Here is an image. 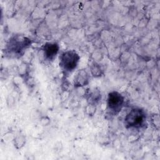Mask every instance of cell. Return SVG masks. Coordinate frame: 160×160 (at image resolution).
I'll return each mask as SVG.
<instances>
[{
  "label": "cell",
  "instance_id": "cell-4",
  "mask_svg": "<svg viewBox=\"0 0 160 160\" xmlns=\"http://www.w3.org/2000/svg\"><path fill=\"white\" fill-rule=\"evenodd\" d=\"M124 104V98L119 92L112 91L108 93L107 97L108 109L113 114H118L122 109Z\"/></svg>",
  "mask_w": 160,
  "mask_h": 160
},
{
  "label": "cell",
  "instance_id": "cell-1",
  "mask_svg": "<svg viewBox=\"0 0 160 160\" xmlns=\"http://www.w3.org/2000/svg\"><path fill=\"white\" fill-rule=\"evenodd\" d=\"M31 44V40L26 36L20 34L12 36L6 44V50L15 56L22 54Z\"/></svg>",
  "mask_w": 160,
  "mask_h": 160
},
{
  "label": "cell",
  "instance_id": "cell-8",
  "mask_svg": "<svg viewBox=\"0 0 160 160\" xmlns=\"http://www.w3.org/2000/svg\"><path fill=\"white\" fill-rule=\"evenodd\" d=\"M90 71L91 75L96 78H100L103 75V70L99 63L92 61L90 65Z\"/></svg>",
  "mask_w": 160,
  "mask_h": 160
},
{
  "label": "cell",
  "instance_id": "cell-9",
  "mask_svg": "<svg viewBox=\"0 0 160 160\" xmlns=\"http://www.w3.org/2000/svg\"><path fill=\"white\" fill-rule=\"evenodd\" d=\"M26 144V137L21 132L18 134L14 139V145L16 149L22 148Z\"/></svg>",
  "mask_w": 160,
  "mask_h": 160
},
{
  "label": "cell",
  "instance_id": "cell-5",
  "mask_svg": "<svg viewBox=\"0 0 160 160\" xmlns=\"http://www.w3.org/2000/svg\"><path fill=\"white\" fill-rule=\"evenodd\" d=\"M41 50L44 60L52 61L59 52V46L56 42H48L42 46Z\"/></svg>",
  "mask_w": 160,
  "mask_h": 160
},
{
  "label": "cell",
  "instance_id": "cell-2",
  "mask_svg": "<svg viewBox=\"0 0 160 160\" xmlns=\"http://www.w3.org/2000/svg\"><path fill=\"white\" fill-rule=\"evenodd\" d=\"M79 61L80 56L75 50H67L60 54L59 65L65 73H69L77 68Z\"/></svg>",
  "mask_w": 160,
  "mask_h": 160
},
{
  "label": "cell",
  "instance_id": "cell-10",
  "mask_svg": "<svg viewBox=\"0 0 160 160\" xmlns=\"http://www.w3.org/2000/svg\"><path fill=\"white\" fill-rule=\"evenodd\" d=\"M96 107L95 105L88 104L86 107V112L88 116H93L96 112Z\"/></svg>",
  "mask_w": 160,
  "mask_h": 160
},
{
  "label": "cell",
  "instance_id": "cell-3",
  "mask_svg": "<svg viewBox=\"0 0 160 160\" xmlns=\"http://www.w3.org/2000/svg\"><path fill=\"white\" fill-rule=\"evenodd\" d=\"M146 113L139 108H132L124 118V125L126 128H141L145 124Z\"/></svg>",
  "mask_w": 160,
  "mask_h": 160
},
{
  "label": "cell",
  "instance_id": "cell-6",
  "mask_svg": "<svg viewBox=\"0 0 160 160\" xmlns=\"http://www.w3.org/2000/svg\"><path fill=\"white\" fill-rule=\"evenodd\" d=\"M90 75L85 69L78 70L74 76L73 85L75 88H82L89 84Z\"/></svg>",
  "mask_w": 160,
  "mask_h": 160
},
{
  "label": "cell",
  "instance_id": "cell-7",
  "mask_svg": "<svg viewBox=\"0 0 160 160\" xmlns=\"http://www.w3.org/2000/svg\"><path fill=\"white\" fill-rule=\"evenodd\" d=\"M101 90L98 88L88 89L85 93V97L88 104L96 106L101 99Z\"/></svg>",
  "mask_w": 160,
  "mask_h": 160
}]
</instances>
